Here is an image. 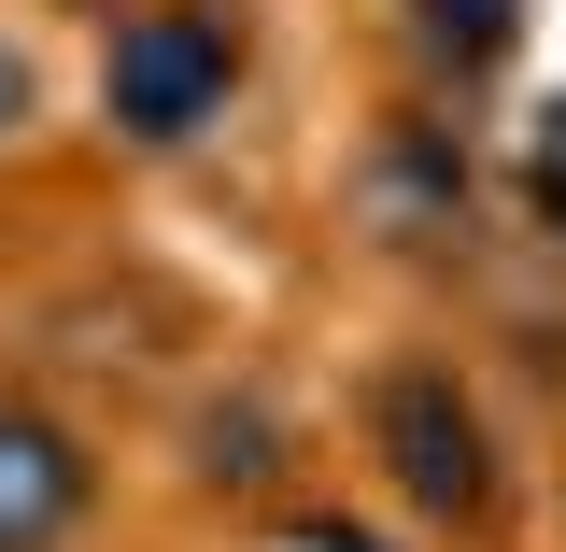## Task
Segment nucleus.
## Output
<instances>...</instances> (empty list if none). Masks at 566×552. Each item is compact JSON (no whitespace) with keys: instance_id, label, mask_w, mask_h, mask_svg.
Wrapping results in <instances>:
<instances>
[{"instance_id":"4","label":"nucleus","mask_w":566,"mask_h":552,"mask_svg":"<svg viewBox=\"0 0 566 552\" xmlns=\"http://www.w3.org/2000/svg\"><path fill=\"white\" fill-rule=\"evenodd\" d=\"M453 212H468V170H424V142L382 156V227L397 241H453Z\"/></svg>"},{"instance_id":"3","label":"nucleus","mask_w":566,"mask_h":552,"mask_svg":"<svg viewBox=\"0 0 566 552\" xmlns=\"http://www.w3.org/2000/svg\"><path fill=\"white\" fill-rule=\"evenodd\" d=\"M99 510V454L43 397H0V552H71Z\"/></svg>"},{"instance_id":"5","label":"nucleus","mask_w":566,"mask_h":552,"mask_svg":"<svg viewBox=\"0 0 566 552\" xmlns=\"http://www.w3.org/2000/svg\"><path fill=\"white\" fill-rule=\"evenodd\" d=\"M424 43L453 71H495L510 43H524V0H424Z\"/></svg>"},{"instance_id":"1","label":"nucleus","mask_w":566,"mask_h":552,"mask_svg":"<svg viewBox=\"0 0 566 552\" xmlns=\"http://www.w3.org/2000/svg\"><path fill=\"white\" fill-rule=\"evenodd\" d=\"M368 468L397 482L411 524H453V539H482L495 510H510V482H495V425H482V397H468L439 354H397V368L368 383Z\"/></svg>"},{"instance_id":"8","label":"nucleus","mask_w":566,"mask_h":552,"mask_svg":"<svg viewBox=\"0 0 566 552\" xmlns=\"http://www.w3.org/2000/svg\"><path fill=\"white\" fill-rule=\"evenodd\" d=\"M326 552H382V539H340V524H326Z\"/></svg>"},{"instance_id":"6","label":"nucleus","mask_w":566,"mask_h":552,"mask_svg":"<svg viewBox=\"0 0 566 552\" xmlns=\"http://www.w3.org/2000/svg\"><path fill=\"white\" fill-rule=\"evenodd\" d=\"M29 100H43V71H29V43H0V142L29 128Z\"/></svg>"},{"instance_id":"2","label":"nucleus","mask_w":566,"mask_h":552,"mask_svg":"<svg viewBox=\"0 0 566 552\" xmlns=\"http://www.w3.org/2000/svg\"><path fill=\"white\" fill-rule=\"evenodd\" d=\"M227 85H241V14H212V0H142V14H114V43H99V114L142 156L199 142L227 114Z\"/></svg>"},{"instance_id":"7","label":"nucleus","mask_w":566,"mask_h":552,"mask_svg":"<svg viewBox=\"0 0 566 552\" xmlns=\"http://www.w3.org/2000/svg\"><path fill=\"white\" fill-rule=\"evenodd\" d=\"M538 212L566 227V114H553V142H538Z\"/></svg>"}]
</instances>
